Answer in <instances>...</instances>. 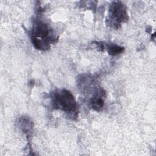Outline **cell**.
I'll list each match as a JSON object with an SVG mask.
<instances>
[{"label": "cell", "instance_id": "6da1fadb", "mask_svg": "<svg viewBox=\"0 0 156 156\" xmlns=\"http://www.w3.org/2000/svg\"><path fill=\"white\" fill-rule=\"evenodd\" d=\"M55 103L63 110L71 112L76 109V102L74 97L68 91L63 90L58 93L55 97Z\"/></svg>", "mask_w": 156, "mask_h": 156}, {"label": "cell", "instance_id": "3957f363", "mask_svg": "<svg viewBox=\"0 0 156 156\" xmlns=\"http://www.w3.org/2000/svg\"><path fill=\"white\" fill-rule=\"evenodd\" d=\"M122 48L121 47L113 45L108 48V53L111 55H116L121 53L122 51Z\"/></svg>", "mask_w": 156, "mask_h": 156}, {"label": "cell", "instance_id": "7a4b0ae2", "mask_svg": "<svg viewBox=\"0 0 156 156\" xmlns=\"http://www.w3.org/2000/svg\"><path fill=\"white\" fill-rule=\"evenodd\" d=\"M111 18L113 20L117 21V22L122 21L124 18H126L127 13L124 9L123 6L121 4H116L112 5V9H110Z\"/></svg>", "mask_w": 156, "mask_h": 156}]
</instances>
